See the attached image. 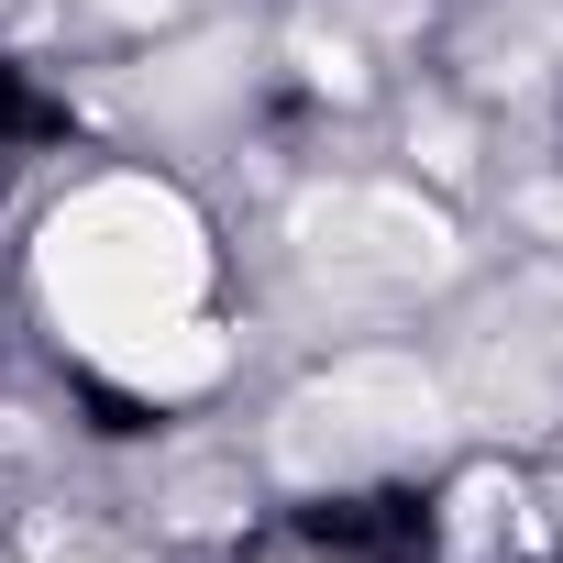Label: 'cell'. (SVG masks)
Instances as JSON below:
<instances>
[{
    "label": "cell",
    "mask_w": 563,
    "mask_h": 563,
    "mask_svg": "<svg viewBox=\"0 0 563 563\" xmlns=\"http://www.w3.org/2000/svg\"><path fill=\"white\" fill-rule=\"evenodd\" d=\"M442 431V387L409 365V354H343L332 376H310L276 420V464L299 486H354V475H387L409 453H431Z\"/></svg>",
    "instance_id": "cell-2"
},
{
    "label": "cell",
    "mask_w": 563,
    "mask_h": 563,
    "mask_svg": "<svg viewBox=\"0 0 563 563\" xmlns=\"http://www.w3.org/2000/svg\"><path fill=\"white\" fill-rule=\"evenodd\" d=\"M34 265H45V310H56L89 354L188 321V310H199V276H210L188 199H166V188H144V177L78 188V199L45 221Z\"/></svg>",
    "instance_id": "cell-1"
},
{
    "label": "cell",
    "mask_w": 563,
    "mask_h": 563,
    "mask_svg": "<svg viewBox=\"0 0 563 563\" xmlns=\"http://www.w3.org/2000/svg\"><path fill=\"white\" fill-rule=\"evenodd\" d=\"M299 265L332 299H409L453 265V221L409 188H321L299 210Z\"/></svg>",
    "instance_id": "cell-3"
}]
</instances>
